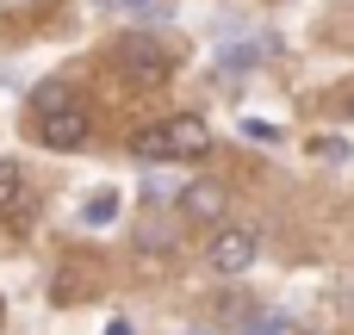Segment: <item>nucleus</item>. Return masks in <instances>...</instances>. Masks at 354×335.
I'll use <instances>...</instances> for the list:
<instances>
[{
  "label": "nucleus",
  "mask_w": 354,
  "mask_h": 335,
  "mask_svg": "<svg viewBox=\"0 0 354 335\" xmlns=\"http://www.w3.org/2000/svg\"><path fill=\"white\" fill-rule=\"evenodd\" d=\"M31 137L44 149H81L93 137V106L68 87V81H44L31 93Z\"/></svg>",
  "instance_id": "obj_1"
},
{
  "label": "nucleus",
  "mask_w": 354,
  "mask_h": 335,
  "mask_svg": "<svg viewBox=\"0 0 354 335\" xmlns=\"http://www.w3.org/2000/svg\"><path fill=\"white\" fill-rule=\"evenodd\" d=\"M174 255H180V230H174V224H162V218L137 224V267H162V261H174Z\"/></svg>",
  "instance_id": "obj_6"
},
{
  "label": "nucleus",
  "mask_w": 354,
  "mask_h": 335,
  "mask_svg": "<svg viewBox=\"0 0 354 335\" xmlns=\"http://www.w3.org/2000/svg\"><path fill=\"white\" fill-rule=\"evenodd\" d=\"M25 205H31V186H25V168H19V162H0V218L25 211Z\"/></svg>",
  "instance_id": "obj_7"
},
{
  "label": "nucleus",
  "mask_w": 354,
  "mask_h": 335,
  "mask_svg": "<svg viewBox=\"0 0 354 335\" xmlns=\"http://www.w3.org/2000/svg\"><path fill=\"white\" fill-rule=\"evenodd\" d=\"M224 211H230V193H224L218 180H187V186H180V218H199V224L218 230Z\"/></svg>",
  "instance_id": "obj_5"
},
{
  "label": "nucleus",
  "mask_w": 354,
  "mask_h": 335,
  "mask_svg": "<svg viewBox=\"0 0 354 335\" xmlns=\"http://www.w3.org/2000/svg\"><path fill=\"white\" fill-rule=\"evenodd\" d=\"M255 255H261V242H255V230H249V224H218V230H212V242H205V267H212V274H224V280L249 274V267H255Z\"/></svg>",
  "instance_id": "obj_4"
},
{
  "label": "nucleus",
  "mask_w": 354,
  "mask_h": 335,
  "mask_svg": "<svg viewBox=\"0 0 354 335\" xmlns=\"http://www.w3.org/2000/svg\"><path fill=\"white\" fill-rule=\"evenodd\" d=\"M205 149H212V124H205L199 112H174V118L143 124V131L131 137V155H137V162H193V155H205Z\"/></svg>",
  "instance_id": "obj_2"
},
{
  "label": "nucleus",
  "mask_w": 354,
  "mask_h": 335,
  "mask_svg": "<svg viewBox=\"0 0 354 335\" xmlns=\"http://www.w3.org/2000/svg\"><path fill=\"white\" fill-rule=\"evenodd\" d=\"M243 335H280V317H261V323H249Z\"/></svg>",
  "instance_id": "obj_11"
},
{
  "label": "nucleus",
  "mask_w": 354,
  "mask_h": 335,
  "mask_svg": "<svg viewBox=\"0 0 354 335\" xmlns=\"http://www.w3.org/2000/svg\"><path fill=\"white\" fill-rule=\"evenodd\" d=\"M193 335H199V329H193Z\"/></svg>",
  "instance_id": "obj_15"
},
{
  "label": "nucleus",
  "mask_w": 354,
  "mask_h": 335,
  "mask_svg": "<svg viewBox=\"0 0 354 335\" xmlns=\"http://www.w3.org/2000/svg\"><path fill=\"white\" fill-rule=\"evenodd\" d=\"M255 56H261V44H243V50H224V56H218V75H243V68H249Z\"/></svg>",
  "instance_id": "obj_9"
},
{
  "label": "nucleus",
  "mask_w": 354,
  "mask_h": 335,
  "mask_svg": "<svg viewBox=\"0 0 354 335\" xmlns=\"http://www.w3.org/2000/svg\"><path fill=\"white\" fill-rule=\"evenodd\" d=\"M112 68L131 81V87H162L174 75V50L156 37V31H118L112 37Z\"/></svg>",
  "instance_id": "obj_3"
},
{
  "label": "nucleus",
  "mask_w": 354,
  "mask_h": 335,
  "mask_svg": "<svg viewBox=\"0 0 354 335\" xmlns=\"http://www.w3.org/2000/svg\"><path fill=\"white\" fill-rule=\"evenodd\" d=\"M336 106H342V118L354 124V87H342V99H336Z\"/></svg>",
  "instance_id": "obj_12"
},
{
  "label": "nucleus",
  "mask_w": 354,
  "mask_h": 335,
  "mask_svg": "<svg viewBox=\"0 0 354 335\" xmlns=\"http://www.w3.org/2000/svg\"><path fill=\"white\" fill-rule=\"evenodd\" d=\"M106 335H137V329H131L124 317H112V323H106Z\"/></svg>",
  "instance_id": "obj_13"
},
{
  "label": "nucleus",
  "mask_w": 354,
  "mask_h": 335,
  "mask_svg": "<svg viewBox=\"0 0 354 335\" xmlns=\"http://www.w3.org/2000/svg\"><path fill=\"white\" fill-rule=\"evenodd\" d=\"M0 317H6V305H0Z\"/></svg>",
  "instance_id": "obj_14"
},
{
  "label": "nucleus",
  "mask_w": 354,
  "mask_h": 335,
  "mask_svg": "<svg viewBox=\"0 0 354 335\" xmlns=\"http://www.w3.org/2000/svg\"><path fill=\"white\" fill-rule=\"evenodd\" d=\"M112 218H118V193H112V186H93V193L81 199V224H87V230H106Z\"/></svg>",
  "instance_id": "obj_8"
},
{
  "label": "nucleus",
  "mask_w": 354,
  "mask_h": 335,
  "mask_svg": "<svg viewBox=\"0 0 354 335\" xmlns=\"http://www.w3.org/2000/svg\"><path fill=\"white\" fill-rule=\"evenodd\" d=\"M311 155L317 162H348V143L342 137H311Z\"/></svg>",
  "instance_id": "obj_10"
}]
</instances>
